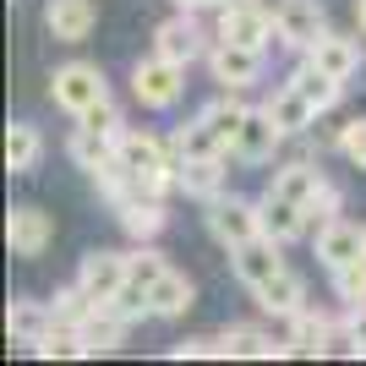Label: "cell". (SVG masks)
Wrapping results in <instances>:
<instances>
[{
    "label": "cell",
    "instance_id": "obj_20",
    "mask_svg": "<svg viewBox=\"0 0 366 366\" xmlns=\"http://www.w3.org/2000/svg\"><path fill=\"white\" fill-rule=\"evenodd\" d=\"M148 301H153V317H186V306L197 301V290H192V279H186V274L164 268V274L148 285Z\"/></svg>",
    "mask_w": 366,
    "mask_h": 366
},
{
    "label": "cell",
    "instance_id": "obj_8",
    "mask_svg": "<svg viewBox=\"0 0 366 366\" xmlns=\"http://www.w3.org/2000/svg\"><path fill=\"white\" fill-rule=\"evenodd\" d=\"M279 246H285V241H274V235H252V241L229 246V268H235V279H241L246 290H257L262 279H274L279 268H285Z\"/></svg>",
    "mask_w": 366,
    "mask_h": 366
},
{
    "label": "cell",
    "instance_id": "obj_16",
    "mask_svg": "<svg viewBox=\"0 0 366 366\" xmlns=\"http://www.w3.org/2000/svg\"><path fill=\"white\" fill-rule=\"evenodd\" d=\"M306 61L317 66V71L339 76V82H350L355 66H361V49H355V39H345V33H322L317 44L306 49Z\"/></svg>",
    "mask_w": 366,
    "mask_h": 366
},
{
    "label": "cell",
    "instance_id": "obj_10",
    "mask_svg": "<svg viewBox=\"0 0 366 366\" xmlns=\"http://www.w3.org/2000/svg\"><path fill=\"white\" fill-rule=\"evenodd\" d=\"M153 49L169 55V61H181V66H192L197 55H208V39H202V28L192 22V11H181V16H169V22L153 28Z\"/></svg>",
    "mask_w": 366,
    "mask_h": 366
},
{
    "label": "cell",
    "instance_id": "obj_25",
    "mask_svg": "<svg viewBox=\"0 0 366 366\" xmlns=\"http://www.w3.org/2000/svg\"><path fill=\"white\" fill-rule=\"evenodd\" d=\"M328 317H312V312H295L290 317V339H285V355H328Z\"/></svg>",
    "mask_w": 366,
    "mask_h": 366
},
{
    "label": "cell",
    "instance_id": "obj_34",
    "mask_svg": "<svg viewBox=\"0 0 366 366\" xmlns=\"http://www.w3.org/2000/svg\"><path fill=\"white\" fill-rule=\"evenodd\" d=\"M76 126H93V132H115V137L126 132V126H121V109L109 104V99H104V104H93V109H82V115H76Z\"/></svg>",
    "mask_w": 366,
    "mask_h": 366
},
{
    "label": "cell",
    "instance_id": "obj_4",
    "mask_svg": "<svg viewBox=\"0 0 366 366\" xmlns=\"http://www.w3.org/2000/svg\"><path fill=\"white\" fill-rule=\"evenodd\" d=\"M208 235H214L224 252L252 241V235H262V208L246 202V197H224V192H219V197L208 202Z\"/></svg>",
    "mask_w": 366,
    "mask_h": 366
},
{
    "label": "cell",
    "instance_id": "obj_3",
    "mask_svg": "<svg viewBox=\"0 0 366 366\" xmlns=\"http://www.w3.org/2000/svg\"><path fill=\"white\" fill-rule=\"evenodd\" d=\"M214 39H229V44H246V49H268L274 33V11L262 0H235V6H219V28Z\"/></svg>",
    "mask_w": 366,
    "mask_h": 366
},
{
    "label": "cell",
    "instance_id": "obj_22",
    "mask_svg": "<svg viewBox=\"0 0 366 366\" xmlns=\"http://www.w3.org/2000/svg\"><path fill=\"white\" fill-rule=\"evenodd\" d=\"M115 148H121V137L115 132H93V126H76L71 132V164L76 169H104L109 159H115Z\"/></svg>",
    "mask_w": 366,
    "mask_h": 366
},
{
    "label": "cell",
    "instance_id": "obj_39",
    "mask_svg": "<svg viewBox=\"0 0 366 366\" xmlns=\"http://www.w3.org/2000/svg\"><path fill=\"white\" fill-rule=\"evenodd\" d=\"M219 6H235V0H219Z\"/></svg>",
    "mask_w": 366,
    "mask_h": 366
},
{
    "label": "cell",
    "instance_id": "obj_38",
    "mask_svg": "<svg viewBox=\"0 0 366 366\" xmlns=\"http://www.w3.org/2000/svg\"><path fill=\"white\" fill-rule=\"evenodd\" d=\"M355 22H361V33H366V0H355Z\"/></svg>",
    "mask_w": 366,
    "mask_h": 366
},
{
    "label": "cell",
    "instance_id": "obj_17",
    "mask_svg": "<svg viewBox=\"0 0 366 366\" xmlns=\"http://www.w3.org/2000/svg\"><path fill=\"white\" fill-rule=\"evenodd\" d=\"M224 159H229V153H224ZM224 159H181V169H175V186H181L186 197L214 202L219 192H224Z\"/></svg>",
    "mask_w": 366,
    "mask_h": 366
},
{
    "label": "cell",
    "instance_id": "obj_30",
    "mask_svg": "<svg viewBox=\"0 0 366 366\" xmlns=\"http://www.w3.org/2000/svg\"><path fill=\"white\" fill-rule=\"evenodd\" d=\"M93 295L82 290V285H66V290H55V322H66V328H82V322L93 317Z\"/></svg>",
    "mask_w": 366,
    "mask_h": 366
},
{
    "label": "cell",
    "instance_id": "obj_13",
    "mask_svg": "<svg viewBox=\"0 0 366 366\" xmlns=\"http://www.w3.org/2000/svg\"><path fill=\"white\" fill-rule=\"evenodd\" d=\"M252 295H257V306L268 317H295V312H306V279L290 274V268H279L274 279H262Z\"/></svg>",
    "mask_w": 366,
    "mask_h": 366
},
{
    "label": "cell",
    "instance_id": "obj_18",
    "mask_svg": "<svg viewBox=\"0 0 366 366\" xmlns=\"http://www.w3.org/2000/svg\"><path fill=\"white\" fill-rule=\"evenodd\" d=\"M257 208H262V235H274V241H295V235H312V229H306V208H301V202L279 197V192H268Z\"/></svg>",
    "mask_w": 366,
    "mask_h": 366
},
{
    "label": "cell",
    "instance_id": "obj_15",
    "mask_svg": "<svg viewBox=\"0 0 366 366\" xmlns=\"http://www.w3.org/2000/svg\"><path fill=\"white\" fill-rule=\"evenodd\" d=\"M55 328V306H44V301H28V295H16L11 301V312H6V334H11V345H39V339Z\"/></svg>",
    "mask_w": 366,
    "mask_h": 366
},
{
    "label": "cell",
    "instance_id": "obj_28",
    "mask_svg": "<svg viewBox=\"0 0 366 366\" xmlns=\"http://www.w3.org/2000/svg\"><path fill=\"white\" fill-rule=\"evenodd\" d=\"M175 153H181V159H224V142H219V132L208 121H192V126H181V132H175Z\"/></svg>",
    "mask_w": 366,
    "mask_h": 366
},
{
    "label": "cell",
    "instance_id": "obj_27",
    "mask_svg": "<svg viewBox=\"0 0 366 366\" xmlns=\"http://www.w3.org/2000/svg\"><path fill=\"white\" fill-rule=\"evenodd\" d=\"M317 186H322V169L306 164V159H295V164L274 169V186H268V192H279V197H290V202H301V208H306V197H312Z\"/></svg>",
    "mask_w": 366,
    "mask_h": 366
},
{
    "label": "cell",
    "instance_id": "obj_11",
    "mask_svg": "<svg viewBox=\"0 0 366 366\" xmlns=\"http://www.w3.org/2000/svg\"><path fill=\"white\" fill-rule=\"evenodd\" d=\"M6 241H11L16 257H44V246L55 241V219H49L44 208H11Z\"/></svg>",
    "mask_w": 366,
    "mask_h": 366
},
{
    "label": "cell",
    "instance_id": "obj_31",
    "mask_svg": "<svg viewBox=\"0 0 366 366\" xmlns=\"http://www.w3.org/2000/svg\"><path fill=\"white\" fill-rule=\"evenodd\" d=\"M339 208H345V197H339V186H328V181H322L317 192L306 197V229L317 235L322 224H334V219H339Z\"/></svg>",
    "mask_w": 366,
    "mask_h": 366
},
{
    "label": "cell",
    "instance_id": "obj_21",
    "mask_svg": "<svg viewBox=\"0 0 366 366\" xmlns=\"http://www.w3.org/2000/svg\"><path fill=\"white\" fill-rule=\"evenodd\" d=\"M39 159H44V137H39V126H28V121L6 126V169H11V175H33Z\"/></svg>",
    "mask_w": 366,
    "mask_h": 366
},
{
    "label": "cell",
    "instance_id": "obj_5",
    "mask_svg": "<svg viewBox=\"0 0 366 366\" xmlns=\"http://www.w3.org/2000/svg\"><path fill=\"white\" fill-rule=\"evenodd\" d=\"M274 33L285 49H312L328 33V16H322L317 0H274Z\"/></svg>",
    "mask_w": 366,
    "mask_h": 366
},
{
    "label": "cell",
    "instance_id": "obj_9",
    "mask_svg": "<svg viewBox=\"0 0 366 366\" xmlns=\"http://www.w3.org/2000/svg\"><path fill=\"white\" fill-rule=\"evenodd\" d=\"M312 241H317V262L328 268V274H339V268H350V262H361V257H366V229L345 224V219L322 224Z\"/></svg>",
    "mask_w": 366,
    "mask_h": 366
},
{
    "label": "cell",
    "instance_id": "obj_6",
    "mask_svg": "<svg viewBox=\"0 0 366 366\" xmlns=\"http://www.w3.org/2000/svg\"><path fill=\"white\" fill-rule=\"evenodd\" d=\"M208 71H214V82H224L229 93H241V88H252V82L262 76V49L214 39V44H208Z\"/></svg>",
    "mask_w": 366,
    "mask_h": 366
},
{
    "label": "cell",
    "instance_id": "obj_26",
    "mask_svg": "<svg viewBox=\"0 0 366 366\" xmlns=\"http://www.w3.org/2000/svg\"><path fill=\"white\" fill-rule=\"evenodd\" d=\"M268 109H274V121L285 126L290 137H295V132H306V126L317 121V109H312V99H306L301 88H290V82H285V88H279L274 99H268Z\"/></svg>",
    "mask_w": 366,
    "mask_h": 366
},
{
    "label": "cell",
    "instance_id": "obj_33",
    "mask_svg": "<svg viewBox=\"0 0 366 366\" xmlns=\"http://www.w3.org/2000/svg\"><path fill=\"white\" fill-rule=\"evenodd\" d=\"M334 295H339L345 306H366V257L334 274Z\"/></svg>",
    "mask_w": 366,
    "mask_h": 366
},
{
    "label": "cell",
    "instance_id": "obj_7",
    "mask_svg": "<svg viewBox=\"0 0 366 366\" xmlns=\"http://www.w3.org/2000/svg\"><path fill=\"white\" fill-rule=\"evenodd\" d=\"M290 137L285 126L274 121V109L268 104H257V109H246V121H241V132H235V159H246V164H262V159H274V148Z\"/></svg>",
    "mask_w": 366,
    "mask_h": 366
},
{
    "label": "cell",
    "instance_id": "obj_19",
    "mask_svg": "<svg viewBox=\"0 0 366 366\" xmlns=\"http://www.w3.org/2000/svg\"><path fill=\"white\" fill-rule=\"evenodd\" d=\"M164 197H148V192H137V197L121 202V229L132 235V241H153L159 229H164Z\"/></svg>",
    "mask_w": 366,
    "mask_h": 366
},
{
    "label": "cell",
    "instance_id": "obj_1",
    "mask_svg": "<svg viewBox=\"0 0 366 366\" xmlns=\"http://www.w3.org/2000/svg\"><path fill=\"white\" fill-rule=\"evenodd\" d=\"M49 99H55V109H66V115H82V109L109 99V82L93 61H71V66H61V71L49 76Z\"/></svg>",
    "mask_w": 366,
    "mask_h": 366
},
{
    "label": "cell",
    "instance_id": "obj_35",
    "mask_svg": "<svg viewBox=\"0 0 366 366\" xmlns=\"http://www.w3.org/2000/svg\"><path fill=\"white\" fill-rule=\"evenodd\" d=\"M339 153H345L355 169H366V121H350L339 132Z\"/></svg>",
    "mask_w": 366,
    "mask_h": 366
},
{
    "label": "cell",
    "instance_id": "obj_29",
    "mask_svg": "<svg viewBox=\"0 0 366 366\" xmlns=\"http://www.w3.org/2000/svg\"><path fill=\"white\" fill-rule=\"evenodd\" d=\"M202 121L219 132V142H224V148H235V132H241V121H246V104L224 93V99H214V104L202 109Z\"/></svg>",
    "mask_w": 366,
    "mask_h": 366
},
{
    "label": "cell",
    "instance_id": "obj_37",
    "mask_svg": "<svg viewBox=\"0 0 366 366\" xmlns=\"http://www.w3.org/2000/svg\"><path fill=\"white\" fill-rule=\"evenodd\" d=\"M181 11H202V6H219V0H175Z\"/></svg>",
    "mask_w": 366,
    "mask_h": 366
},
{
    "label": "cell",
    "instance_id": "obj_2",
    "mask_svg": "<svg viewBox=\"0 0 366 366\" xmlns=\"http://www.w3.org/2000/svg\"><path fill=\"white\" fill-rule=\"evenodd\" d=\"M132 93H137V104H148V109H169L186 93V66L153 49L148 61H137V71H132Z\"/></svg>",
    "mask_w": 366,
    "mask_h": 366
},
{
    "label": "cell",
    "instance_id": "obj_12",
    "mask_svg": "<svg viewBox=\"0 0 366 366\" xmlns=\"http://www.w3.org/2000/svg\"><path fill=\"white\" fill-rule=\"evenodd\" d=\"M76 285H82L99 306L115 301V290L126 285V252H88L82 268H76Z\"/></svg>",
    "mask_w": 366,
    "mask_h": 366
},
{
    "label": "cell",
    "instance_id": "obj_24",
    "mask_svg": "<svg viewBox=\"0 0 366 366\" xmlns=\"http://www.w3.org/2000/svg\"><path fill=\"white\" fill-rule=\"evenodd\" d=\"M224 361H274L285 355V345H274V334H262V328H224Z\"/></svg>",
    "mask_w": 366,
    "mask_h": 366
},
{
    "label": "cell",
    "instance_id": "obj_36",
    "mask_svg": "<svg viewBox=\"0 0 366 366\" xmlns=\"http://www.w3.org/2000/svg\"><path fill=\"white\" fill-rule=\"evenodd\" d=\"M202 355H224V339H181L175 361H202Z\"/></svg>",
    "mask_w": 366,
    "mask_h": 366
},
{
    "label": "cell",
    "instance_id": "obj_14",
    "mask_svg": "<svg viewBox=\"0 0 366 366\" xmlns=\"http://www.w3.org/2000/svg\"><path fill=\"white\" fill-rule=\"evenodd\" d=\"M44 28L55 44H82L93 33V0H49L44 6Z\"/></svg>",
    "mask_w": 366,
    "mask_h": 366
},
{
    "label": "cell",
    "instance_id": "obj_23",
    "mask_svg": "<svg viewBox=\"0 0 366 366\" xmlns=\"http://www.w3.org/2000/svg\"><path fill=\"white\" fill-rule=\"evenodd\" d=\"M126 328L132 322L115 312V306H93V317L82 322V339H88V355H104V350H121L126 345Z\"/></svg>",
    "mask_w": 366,
    "mask_h": 366
},
{
    "label": "cell",
    "instance_id": "obj_32",
    "mask_svg": "<svg viewBox=\"0 0 366 366\" xmlns=\"http://www.w3.org/2000/svg\"><path fill=\"white\" fill-rule=\"evenodd\" d=\"M164 268H169L164 252H153L148 241H142V252H126V279H132V285H142V290H148V285L164 274Z\"/></svg>",
    "mask_w": 366,
    "mask_h": 366
}]
</instances>
